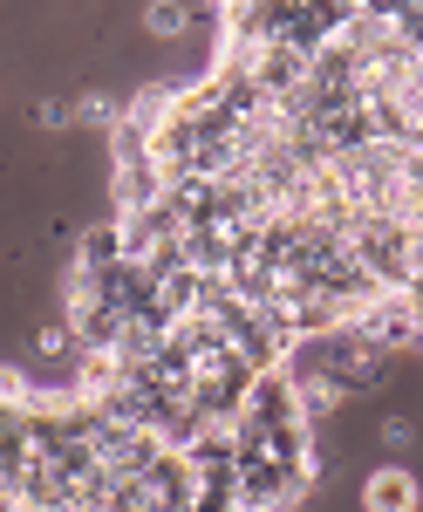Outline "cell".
<instances>
[{"mask_svg": "<svg viewBox=\"0 0 423 512\" xmlns=\"http://www.w3.org/2000/svg\"><path fill=\"white\" fill-rule=\"evenodd\" d=\"M423 506V485L410 465H376V472L362 478V512H417Z\"/></svg>", "mask_w": 423, "mask_h": 512, "instance_id": "cell-1", "label": "cell"}, {"mask_svg": "<svg viewBox=\"0 0 423 512\" xmlns=\"http://www.w3.org/2000/svg\"><path fill=\"white\" fill-rule=\"evenodd\" d=\"M144 28H151V35H185V28H192V14H185V7H171V0H157V7H144Z\"/></svg>", "mask_w": 423, "mask_h": 512, "instance_id": "cell-2", "label": "cell"}, {"mask_svg": "<svg viewBox=\"0 0 423 512\" xmlns=\"http://www.w3.org/2000/svg\"><path fill=\"white\" fill-rule=\"evenodd\" d=\"M76 117H82V110H69V103H35V123H41V130H69Z\"/></svg>", "mask_w": 423, "mask_h": 512, "instance_id": "cell-3", "label": "cell"}]
</instances>
